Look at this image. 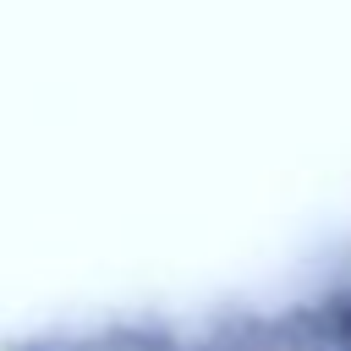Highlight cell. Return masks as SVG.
Instances as JSON below:
<instances>
[]
</instances>
